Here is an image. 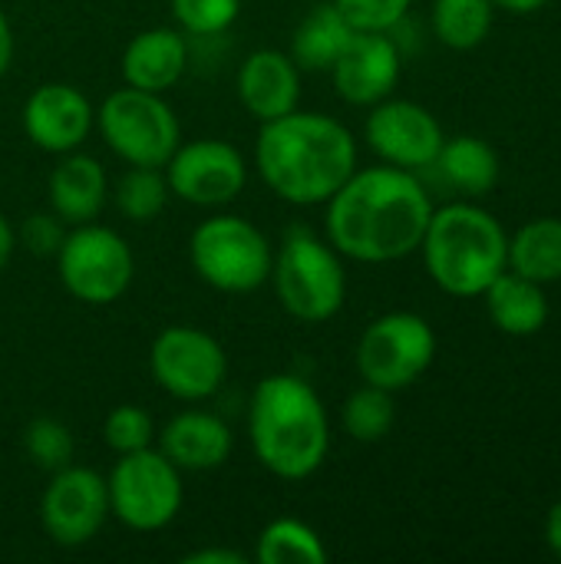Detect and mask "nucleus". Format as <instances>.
I'll return each instance as SVG.
<instances>
[{
  "instance_id": "f257e3e1",
  "label": "nucleus",
  "mask_w": 561,
  "mask_h": 564,
  "mask_svg": "<svg viewBox=\"0 0 561 564\" xmlns=\"http://www.w3.org/2000/svg\"><path fill=\"white\" fill-rule=\"evenodd\" d=\"M327 241L347 261L390 264L420 251L433 202L417 172L397 165L354 169V175L324 202Z\"/></svg>"
},
{
  "instance_id": "f03ea898",
  "label": "nucleus",
  "mask_w": 561,
  "mask_h": 564,
  "mask_svg": "<svg viewBox=\"0 0 561 564\" xmlns=\"http://www.w3.org/2000/svg\"><path fill=\"white\" fill-rule=\"evenodd\" d=\"M261 182L288 205H324L357 169L354 132L327 112H288L261 122L255 142Z\"/></svg>"
},
{
  "instance_id": "7ed1b4c3",
  "label": "nucleus",
  "mask_w": 561,
  "mask_h": 564,
  "mask_svg": "<svg viewBox=\"0 0 561 564\" xmlns=\"http://www.w3.org/2000/svg\"><path fill=\"white\" fill-rule=\"evenodd\" d=\"M255 459L278 479H311L331 453V423L317 390L294 373L258 380L248 403Z\"/></svg>"
},
{
  "instance_id": "20e7f679",
  "label": "nucleus",
  "mask_w": 561,
  "mask_h": 564,
  "mask_svg": "<svg viewBox=\"0 0 561 564\" xmlns=\"http://www.w3.org/2000/svg\"><path fill=\"white\" fill-rule=\"evenodd\" d=\"M420 254L440 291L450 297H483L509 268V235L489 208L453 202L433 208Z\"/></svg>"
},
{
  "instance_id": "39448f33",
  "label": "nucleus",
  "mask_w": 561,
  "mask_h": 564,
  "mask_svg": "<svg viewBox=\"0 0 561 564\" xmlns=\"http://www.w3.org/2000/svg\"><path fill=\"white\" fill-rule=\"evenodd\" d=\"M271 284L281 307L304 324L331 321L347 301L344 258L334 251L331 241H321L304 228L291 231L274 254Z\"/></svg>"
},
{
  "instance_id": "423d86ee",
  "label": "nucleus",
  "mask_w": 561,
  "mask_h": 564,
  "mask_svg": "<svg viewBox=\"0 0 561 564\" xmlns=\"http://www.w3.org/2000/svg\"><path fill=\"white\" fill-rule=\"evenodd\" d=\"M195 274L222 294H251L271 278L274 251L265 231L241 215L205 218L188 241Z\"/></svg>"
},
{
  "instance_id": "0eeeda50",
  "label": "nucleus",
  "mask_w": 561,
  "mask_h": 564,
  "mask_svg": "<svg viewBox=\"0 0 561 564\" xmlns=\"http://www.w3.org/2000/svg\"><path fill=\"white\" fill-rule=\"evenodd\" d=\"M96 129L126 165L142 169H165L182 142L179 116L162 93H145L136 86L116 89L103 99L96 109Z\"/></svg>"
},
{
  "instance_id": "6e6552de",
  "label": "nucleus",
  "mask_w": 561,
  "mask_h": 564,
  "mask_svg": "<svg viewBox=\"0 0 561 564\" xmlns=\"http://www.w3.org/2000/svg\"><path fill=\"white\" fill-rule=\"evenodd\" d=\"M109 516L132 532H159L182 512V469L162 449H139L119 456L109 479Z\"/></svg>"
},
{
  "instance_id": "1a4fd4ad",
  "label": "nucleus",
  "mask_w": 561,
  "mask_h": 564,
  "mask_svg": "<svg viewBox=\"0 0 561 564\" xmlns=\"http://www.w3.org/2000/svg\"><path fill=\"white\" fill-rule=\"evenodd\" d=\"M436 360V330L413 311H390L367 324L357 340V373L364 383L400 393Z\"/></svg>"
},
{
  "instance_id": "9d476101",
  "label": "nucleus",
  "mask_w": 561,
  "mask_h": 564,
  "mask_svg": "<svg viewBox=\"0 0 561 564\" xmlns=\"http://www.w3.org/2000/svg\"><path fill=\"white\" fill-rule=\"evenodd\" d=\"M56 268L63 288L89 304L106 307L119 301L136 274V258L129 241L106 225H73L56 251Z\"/></svg>"
},
{
  "instance_id": "9b49d317",
  "label": "nucleus",
  "mask_w": 561,
  "mask_h": 564,
  "mask_svg": "<svg viewBox=\"0 0 561 564\" xmlns=\"http://www.w3.org/2000/svg\"><path fill=\"white\" fill-rule=\"evenodd\" d=\"M149 373L175 400L198 403L222 390L228 377L225 347L202 327L172 324L149 347Z\"/></svg>"
},
{
  "instance_id": "f8f14e48",
  "label": "nucleus",
  "mask_w": 561,
  "mask_h": 564,
  "mask_svg": "<svg viewBox=\"0 0 561 564\" xmlns=\"http://www.w3.org/2000/svg\"><path fill=\"white\" fill-rule=\"evenodd\" d=\"M169 192L198 208H218L241 195L248 182L245 155L225 139H192L179 142L165 162Z\"/></svg>"
},
{
  "instance_id": "ddd939ff",
  "label": "nucleus",
  "mask_w": 561,
  "mask_h": 564,
  "mask_svg": "<svg viewBox=\"0 0 561 564\" xmlns=\"http://www.w3.org/2000/svg\"><path fill=\"white\" fill-rule=\"evenodd\" d=\"M109 519V489L96 469L63 466L50 476L40 499V522L50 542L63 549H79L93 542Z\"/></svg>"
},
{
  "instance_id": "4468645a",
  "label": "nucleus",
  "mask_w": 561,
  "mask_h": 564,
  "mask_svg": "<svg viewBox=\"0 0 561 564\" xmlns=\"http://www.w3.org/2000/svg\"><path fill=\"white\" fill-rule=\"evenodd\" d=\"M364 135H367V145L380 155V162L407 169V172L433 169L446 142L440 119L427 106L413 99H393V96L370 106Z\"/></svg>"
},
{
  "instance_id": "2eb2a0df",
  "label": "nucleus",
  "mask_w": 561,
  "mask_h": 564,
  "mask_svg": "<svg viewBox=\"0 0 561 564\" xmlns=\"http://www.w3.org/2000/svg\"><path fill=\"white\" fill-rule=\"evenodd\" d=\"M403 56L390 33L357 30L337 63L331 66L334 89L350 106H377L380 99L393 96L400 83Z\"/></svg>"
},
{
  "instance_id": "dca6fc26",
  "label": "nucleus",
  "mask_w": 561,
  "mask_h": 564,
  "mask_svg": "<svg viewBox=\"0 0 561 564\" xmlns=\"http://www.w3.org/2000/svg\"><path fill=\"white\" fill-rule=\"evenodd\" d=\"M96 126V109L69 83H43L23 106V132L50 155L76 152Z\"/></svg>"
},
{
  "instance_id": "f3484780",
  "label": "nucleus",
  "mask_w": 561,
  "mask_h": 564,
  "mask_svg": "<svg viewBox=\"0 0 561 564\" xmlns=\"http://www.w3.org/2000/svg\"><path fill=\"white\" fill-rule=\"evenodd\" d=\"M238 99L258 122L281 119L298 109L301 69L284 50H255L238 69Z\"/></svg>"
},
{
  "instance_id": "a211bd4d",
  "label": "nucleus",
  "mask_w": 561,
  "mask_h": 564,
  "mask_svg": "<svg viewBox=\"0 0 561 564\" xmlns=\"http://www.w3.org/2000/svg\"><path fill=\"white\" fill-rule=\"evenodd\" d=\"M235 436L228 423L205 410H185L172 416L162 430V453L182 473H208L228 463Z\"/></svg>"
},
{
  "instance_id": "6ab92c4d",
  "label": "nucleus",
  "mask_w": 561,
  "mask_h": 564,
  "mask_svg": "<svg viewBox=\"0 0 561 564\" xmlns=\"http://www.w3.org/2000/svg\"><path fill=\"white\" fill-rule=\"evenodd\" d=\"M188 66V43L182 30L172 26H149L136 33L122 53V79L126 86L145 93L172 89Z\"/></svg>"
},
{
  "instance_id": "aec40b11",
  "label": "nucleus",
  "mask_w": 561,
  "mask_h": 564,
  "mask_svg": "<svg viewBox=\"0 0 561 564\" xmlns=\"http://www.w3.org/2000/svg\"><path fill=\"white\" fill-rule=\"evenodd\" d=\"M46 195H50L53 215L63 225H89L106 208V195H109L106 169L99 165V159L79 149L66 152L63 162L50 172Z\"/></svg>"
},
{
  "instance_id": "412c9836",
  "label": "nucleus",
  "mask_w": 561,
  "mask_h": 564,
  "mask_svg": "<svg viewBox=\"0 0 561 564\" xmlns=\"http://www.w3.org/2000/svg\"><path fill=\"white\" fill-rule=\"evenodd\" d=\"M483 301L489 321L509 337H536L552 314L546 288L509 268L483 291Z\"/></svg>"
},
{
  "instance_id": "4be33fe9",
  "label": "nucleus",
  "mask_w": 561,
  "mask_h": 564,
  "mask_svg": "<svg viewBox=\"0 0 561 564\" xmlns=\"http://www.w3.org/2000/svg\"><path fill=\"white\" fill-rule=\"evenodd\" d=\"M357 30L347 23V17L334 3H317L294 30L291 36V59L301 73H331L344 46L350 43Z\"/></svg>"
},
{
  "instance_id": "5701e85b",
  "label": "nucleus",
  "mask_w": 561,
  "mask_h": 564,
  "mask_svg": "<svg viewBox=\"0 0 561 564\" xmlns=\"http://www.w3.org/2000/svg\"><path fill=\"white\" fill-rule=\"evenodd\" d=\"M446 185L463 195H486L499 185V152L483 135H453L443 142L436 162Z\"/></svg>"
},
{
  "instance_id": "b1692460",
  "label": "nucleus",
  "mask_w": 561,
  "mask_h": 564,
  "mask_svg": "<svg viewBox=\"0 0 561 564\" xmlns=\"http://www.w3.org/2000/svg\"><path fill=\"white\" fill-rule=\"evenodd\" d=\"M509 271L549 288L561 281V218H529L509 238Z\"/></svg>"
},
{
  "instance_id": "393cba45",
  "label": "nucleus",
  "mask_w": 561,
  "mask_h": 564,
  "mask_svg": "<svg viewBox=\"0 0 561 564\" xmlns=\"http://www.w3.org/2000/svg\"><path fill=\"white\" fill-rule=\"evenodd\" d=\"M496 7L493 0H433L430 23L433 36L450 50H476L493 33Z\"/></svg>"
},
{
  "instance_id": "a878e982",
  "label": "nucleus",
  "mask_w": 561,
  "mask_h": 564,
  "mask_svg": "<svg viewBox=\"0 0 561 564\" xmlns=\"http://www.w3.org/2000/svg\"><path fill=\"white\" fill-rule=\"evenodd\" d=\"M258 564H324L327 545L324 539L301 519H274L258 535L255 549Z\"/></svg>"
},
{
  "instance_id": "bb28decb",
  "label": "nucleus",
  "mask_w": 561,
  "mask_h": 564,
  "mask_svg": "<svg viewBox=\"0 0 561 564\" xmlns=\"http://www.w3.org/2000/svg\"><path fill=\"white\" fill-rule=\"evenodd\" d=\"M341 420H344V430H347L350 440H357V443H380V440H387L393 433V423H397L393 393L384 390V387L364 383L360 390H354L344 400Z\"/></svg>"
},
{
  "instance_id": "cd10ccee",
  "label": "nucleus",
  "mask_w": 561,
  "mask_h": 564,
  "mask_svg": "<svg viewBox=\"0 0 561 564\" xmlns=\"http://www.w3.org/2000/svg\"><path fill=\"white\" fill-rule=\"evenodd\" d=\"M169 198H172V192H169V182H165L162 169L129 165V172L116 185V208L129 221H139V225H145L155 215H162Z\"/></svg>"
},
{
  "instance_id": "c85d7f7f",
  "label": "nucleus",
  "mask_w": 561,
  "mask_h": 564,
  "mask_svg": "<svg viewBox=\"0 0 561 564\" xmlns=\"http://www.w3.org/2000/svg\"><path fill=\"white\" fill-rule=\"evenodd\" d=\"M23 449H26V456H30L40 469L56 473V469H63V466L73 463L76 443H73V433H69L60 420L40 416V420H33V423L23 430Z\"/></svg>"
},
{
  "instance_id": "c756f323",
  "label": "nucleus",
  "mask_w": 561,
  "mask_h": 564,
  "mask_svg": "<svg viewBox=\"0 0 561 564\" xmlns=\"http://www.w3.org/2000/svg\"><path fill=\"white\" fill-rule=\"evenodd\" d=\"M152 440H155V420H152L142 406L122 403V406H116V410L106 416V423H103V443H106L116 456L149 449Z\"/></svg>"
},
{
  "instance_id": "7c9ffc66",
  "label": "nucleus",
  "mask_w": 561,
  "mask_h": 564,
  "mask_svg": "<svg viewBox=\"0 0 561 564\" xmlns=\"http://www.w3.org/2000/svg\"><path fill=\"white\" fill-rule=\"evenodd\" d=\"M241 13V0H172V17L188 36L225 33Z\"/></svg>"
},
{
  "instance_id": "2f4dec72",
  "label": "nucleus",
  "mask_w": 561,
  "mask_h": 564,
  "mask_svg": "<svg viewBox=\"0 0 561 564\" xmlns=\"http://www.w3.org/2000/svg\"><path fill=\"white\" fill-rule=\"evenodd\" d=\"M354 30H374V33H390L393 26L403 23L410 13L413 0H331Z\"/></svg>"
},
{
  "instance_id": "473e14b6",
  "label": "nucleus",
  "mask_w": 561,
  "mask_h": 564,
  "mask_svg": "<svg viewBox=\"0 0 561 564\" xmlns=\"http://www.w3.org/2000/svg\"><path fill=\"white\" fill-rule=\"evenodd\" d=\"M63 231H60V218L56 215H33L23 225V241L33 254H56L63 245Z\"/></svg>"
},
{
  "instance_id": "72a5a7b5",
  "label": "nucleus",
  "mask_w": 561,
  "mask_h": 564,
  "mask_svg": "<svg viewBox=\"0 0 561 564\" xmlns=\"http://www.w3.org/2000/svg\"><path fill=\"white\" fill-rule=\"evenodd\" d=\"M185 564H245V555L231 549H202V552H188Z\"/></svg>"
},
{
  "instance_id": "f704fd0d",
  "label": "nucleus",
  "mask_w": 561,
  "mask_h": 564,
  "mask_svg": "<svg viewBox=\"0 0 561 564\" xmlns=\"http://www.w3.org/2000/svg\"><path fill=\"white\" fill-rule=\"evenodd\" d=\"M542 539L549 545V552L561 562V499L546 512V525H542Z\"/></svg>"
},
{
  "instance_id": "c9c22d12",
  "label": "nucleus",
  "mask_w": 561,
  "mask_h": 564,
  "mask_svg": "<svg viewBox=\"0 0 561 564\" xmlns=\"http://www.w3.org/2000/svg\"><path fill=\"white\" fill-rule=\"evenodd\" d=\"M10 59H13V30H10V20L0 7V76L10 69Z\"/></svg>"
},
{
  "instance_id": "e433bc0d",
  "label": "nucleus",
  "mask_w": 561,
  "mask_h": 564,
  "mask_svg": "<svg viewBox=\"0 0 561 564\" xmlns=\"http://www.w3.org/2000/svg\"><path fill=\"white\" fill-rule=\"evenodd\" d=\"M13 248H17V235H13V228H10L7 215L0 212V271L10 264V258H13Z\"/></svg>"
},
{
  "instance_id": "4c0bfd02",
  "label": "nucleus",
  "mask_w": 561,
  "mask_h": 564,
  "mask_svg": "<svg viewBox=\"0 0 561 564\" xmlns=\"http://www.w3.org/2000/svg\"><path fill=\"white\" fill-rule=\"evenodd\" d=\"M549 0H493L496 10H506V13H519V17H529L536 10H542Z\"/></svg>"
}]
</instances>
